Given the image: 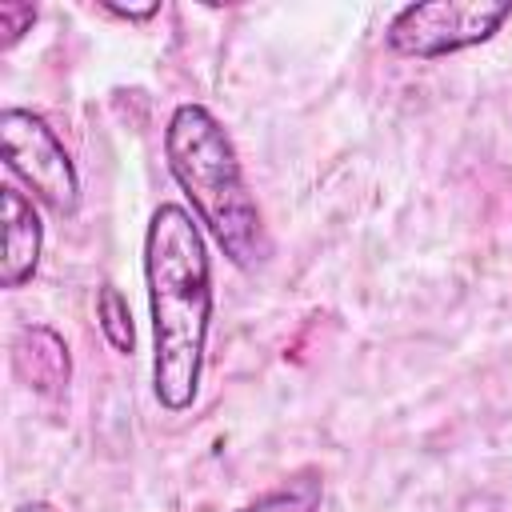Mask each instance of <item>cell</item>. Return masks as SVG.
Returning <instances> with one entry per match:
<instances>
[{
  "label": "cell",
  "instance_id": "obj_1",
  "mask_svg": "<svg viewBox=\"0 0 512 512\" xmlns=\"http://www.w3.org/2000/svg\"><path fill=\"white\" fill-rule=\"evenodd\" d=\"M144 276L152 304V388L168 412H184L200 388L212 320V272L204 236L180 204H160L144 236Z\"/></svg>",
  "mask_w": 512,
  "mask_h": 512
},
{
  "label": "cell",
  "instance_id": "obj_2",
  "mask_svg": "<svg viewBox=\"0 0 512 512\" xmlns=\"http://www.w3.org/2000/svg\"><path fill=\"white\" fill-rule=\"evenodd\" d=\"M164 152L176 184L188 192L196 216L220 240L228 260L240 268H256L268 256V236L220 120L204 104H180L168 120Z\"/></svg>",
  "mask_w": 512,
  "mask_h": 512
},
{
  "label": "cell",
  "instance_id": "obj_3",
  "mask_svg": "<svg viewBox=\"0 0 512 512\" xmlns=\"http://www.w3.org/2000/svg\"><path fill=\"white\" fill-rule=\"evenodd\" d=\"M508 16H512V4H488V0L408 4L388 24V48L400 56H420V60L448 56V52L488 40Z\"/></svg>",
  "mask_w": 512,
  "mask_h": 512
},
{
  "label": "cell",
  "instance_id": "obj_4",
  "mask_svg": "<svg viewBox=\"0 0 512 512\" xmlns=\"http://www.w3.org/2000/svg\"><path fill=\"white\" fill-rule=\"evenodd\" d=\"M0 140H4V164L32 188L36 200H44L52 212H72L80 200V180L76 168L56 140V132L24 112V108H4L0 116Z\"/></svg>",
  "mask_w": 512,
  "mask_h": 512
},
{
  "label": "cell",
  "instance_id": "obj_5",
  "mask_svg": "<svg viewBox=\"0 0 512 512\" xmlns=\"http://www.w3.org/2000/svg\"><path fill=\"white\" fill-rule=\"evenodd\" d=\"M4 200V256H0V284L4 288H20L24 280H32L36 260H40V216L32 208V200L4 184L0 188Z\"/></svg>",
  "mask_w": 512,
  "mask_h": 512
},
{
  "label": "cell",
  "instance_id": "obj_6",
  "mask_svg": "<svg viewBox=\"0 0 512 512\" xmlns=\"http://www.w3.org/2000/svg\"><path fill=\"white\" fill-rule=\"evenodd\" d=\"M12 364L20 372V380L44 396L60 392L72 376V360H68V348L64 340L52 332V328H40V324H28L16 332L12 340Z\"/></svg>",
  "mask_w": 512,
  "mask_h": 512
},
{
  "label": "cell",
  "instance_id": "obj_7",
  "mask_svg": "<svg viewBox=\"0 0 512 512\" xmlns=\"http://www.w3.org/2000/svg\"><path fill=\"white\" fill-rule=\"evenodd\" d=\"M320 496H324V484L316 472H300L292 476L288 484L256 496L252 504H244L240 512H320Z\"/></svg>",
  "mask_w": 512,
  "mask_h": 512
},
{
  "label": "cell",
  "instance_id": "obj_8",
  "mask_svg": "<svg viewBox=\"0 0 512 512\" xmlns=\"http://www.w3.org/2000/svg\"><path fill=\"white\" fill-rule=\"evenodd\" d=\"M96 316H100V328H104L108 344H112L116 352H132L136 332H132V312H128V300L120 296V288H112V284L100 288Z\"/></svg>",
  "mask_w": 512,
  "mask_h": 512
},
{
  "label": "cell",
  "instance_id": "obj_9",
  "mask_svg": "<svg viewBox=\"0 0 512 512\" xmlns=\"http://www.w3.org/2000/svg\"><path fill=\"white\" fill-rule=\"evenodd\" d=\"M32 20H36V8H32V4L4 0V4H0V32H4V40H0V44H4V48L16 44V40L32 28Z\"/></svg>",
  "mask_w": 512,
  "mask_h": 512
},
{
  "label": "cell",
  "instance_id": "obj_10",
  "mask_svg": "<svg viewBox=\"0 0 512 512\" xmlns=\"http://www.w3.org/2000/svg\"><path fill=\"white\" fill-rule=\"evenodd\" d=\"M16 512H56L52 504H44V500H32V504H20Z\"/></svg>",
  "mask_w": 512,
  "mask_h": 512
}]
</instances>
